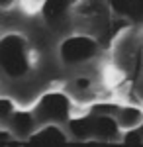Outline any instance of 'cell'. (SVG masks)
<instances>
[{
  "label": "cell",
  "mask_w": 143,
  "mask_h": 147,
  "mask_svg": "<svg viewBox=\"0 0 143 147\" xmlns=\"http://www.w3.org/2000/svg\"><path fill=\"white\" fill-rule=\"evenodd\" d=\"M0 69L12 79H20L28 73L26 41L20 35H6L0 39Z\"/></svg>",
  "instance_id": "6da1fadb"
},
{
  "label": "cell",
  "mask_w": 143,
  "mask_h": 147,
  "mask_svg": "<svg viewBox=\"0 0 143 147\" xmlns=\"http://www.w3.org/2000/svg\"><path fill=\"white\" fill-rule=\"evenodd\" d=\"M71 102L65 94L61 92H49L39 98V102L35 104V122L37 124H63L69 122L71 116Z\"/></svg>",
  "instance_id": "7a4b0ae2"
},
{
  "label": "cell",
  "mask_w": 143,
  "mask_h": 147,
  "mask_svg": "<svg viewBox=\"0 0 143 147\" xmlns=\"http://www.w3.org/2000/svg\"><path fill=\"white\" fill-rule=\"evenodd\" d=\"M61 59L67 65H77V63H84L88 59L96 57L98 53V43L88 37V35H73L67 37L65 41L61 43Z\"/></svg>",
  "instance_id": "3957f363"
},
{
  "label": "cell",
  "mask_w": 143,
  "mask_h": 147,
  "mask_svg": "<svg viewBox=\"0 0 143 147\" xmlns=\"http://www.w3.org/2000/svg\"><path fill=\"white\" fill-rule=\"evenodd\" d=\"M118 137H120V124L116 118L98 112H94V116H90V139L116 141Z\"/></svg>",
  "instance_id": "277c9868"
},
{
  "label": "cell",
  "mask_w": 143,
  "mask_h": 147,
  "mask_svg": "<svg viewBox=\"0 0 143 147\" xmlns=\"http://www.w3.org/2000/svg\"><path fill=\"white\" fill-rule=\"evenodd\" d=\"M110 6L121 18L143 24V0H110Z\"/></svg>",
  "instance_id": "5b68a950"
},
{
  "label": "cell",
  "mask_w": 143,
  "mask_h": 147,
  "mask_svg": "<svg viewBox=\"0 0 143 147\" xmlns=\"http://www.w3.org/2000/svg\"><path fill=\"white\" fill-rule=\"evenodd\" d=\"M28 141L32 145H65L67 136L57 125H45L43 129H39L37 134H32L28 137Z\"/></svg>",
  "instance_id": "8992f818"
},
{
  "label": "cell",
  "mask_w": 143,
  "mask_h": 147,
  "mask_svg": "<svg viewBox=\"0 0 143 147\" xmlns=\"http://www.w3.org/2000/svg\"><path fill=\"white\" fill-rule=\"evenodd\" d=\"M35 124L37 122H35L33 112H14L10 118V129L18 137H30Z\"/></svg>",
  "instance_id": "52a82bcc"
},
{
  "label": "cell",
  "mask_w": 143,
  "mask_h": 147,
  "mask_svg": "<svg viewBox=\"0 0 143 147\" xmlns=\"http://www.w3.org/2000/svg\"><path fill=\"white\" fill-rule=\"evenodd\" d=\"M71 2H73V0H45L43 16L49 20V22L63 20L67 10H69V6H71Z\"/></svg>",
  "instance_id": "ba28073f"
},
{
  "label": "cell",
  "mask_w": 143,
  "mask_h": 147,
  "mask_svg": "<svg viewBox=\"0 0 143 147\" xmlns=\"http://www.w3.org/2000/svg\"><path fill=\"white\" fill-rule=\"evenodd\" d=\"M116 120L120 127H135L139 122H143V112L139 108H120L116 114Z\"/></svg>",
  "instance_id": "9c48e42d"
},
{
  "label": "cell",
  "mask_w": 143,
  "mask_h": 147,
  "mask_svg": "<svg viewBox=\"0 0 143 147\" xmlns=\"http://www.w3.org/2000/svg\"><path fill=\"white\" fill-rule=\"evenodd\" d=\"M69 129L73 137L77 139H90V116L78 118V120H69Z\"/></svg>",
  "instance_id": "30bf717a"
},
{
  "label": "cell",
  "mask_w": 143,
  "mask_h": 147,
  "mask_svg": "<svg viewBox=\"0 0 143 147\" xmlns=\"http://www.w3.org/2000/svg\"><path fill=\"white\" fill-rule=\"evenodd\" d=\"M14 114V102L8 98H0V122L10 120Z\"/></svg>",
  "instance_id": "8fae6325"
},
{
  "label": "cell",
  "mask_w": 143,
  "mask_h": 147,
  "mask_svg": "<svg viewBox=\"0 0 143 147\" xmlns=\"http://www.w3.org/2000/svg\"><path fill=\"white\" fill-rule=\"evenodd\" d=\"M123 143L125 145H141L143 143V137L139 129H130L123 134Z\"/></svg>",
  "instance_id": "7c38bea8"
},
{
  "label": "cell",
  "mask_w": 143,
  "mask_h": 147,
  "mask_svg": "<svg viewBox=\"0 0 143 147\" xmlns=\"http://www.w3.org/2000/svg\"><path fill=\"white\" fill-rule=\"evenodd\" d=\"M137 73H139V77H141V80H139V90L143 92V51H141V55H139V67H137Z\"/></svg>",
  "instance_id": "4fadbf2b"
},
{
  "label": "cell",
  "mask_w": 143,
  "mask_h": 147,
  "mask_svg": "<svg viewBox=\"0 0 143 147\" xmlns=\"http://www.w3.org/2000/svg\"><path fill=\"white\" fill-rule=\"evenodd\" d=\"M75 86L80 88V90H84V88L90 86V80H88V79H77V80H75Z\"/></svg>",
  "instance_id": "5bb4252c"
},
{
  "label": "cell",
  "mask_w": 143,
  "mask_h": 147,
  "mask_svg": "<svg viewBox=\"0 0 143 147\" xmlns=\"http://www.w3.org/2000/svg\"><path fill=\"white\" fill-rule=\"evenodd\" d=\"M10 134H8V131H4V129H0V143H8V141H10Z\"/></svg>",
  "instance_id": "9a60e30c"
},
{
  "label": "cell",
  "mask_w": 143,
  "mask_h": 147,
  "mask_svg": "<svg viewBox=\"0 0 143 147\" xmlns=\"http://www.w3.org/2000/svg\"><path fill=\"white\" fill-rule=\"evenodd\" d=\"M12 0H0V4H2V6H6V4H10Z\"/></svg>",
  "instance_id": "2e32d148"
},
{
  "label": "cell",
  "mask_w": 143,
  "mask_h": 147,
  "mask_svg": "<svg viewBox=\"0 0 143 147\" xmlns=\"http://www.w3.org/2000/svg\"><path fill=\"white\" fill-rule=\"evenodd\" d=\"M139 131H141V137H143V122H141V125H139Z\"/></svg>",
  "instance_id": "e0dca14e"
}]
</instances>
